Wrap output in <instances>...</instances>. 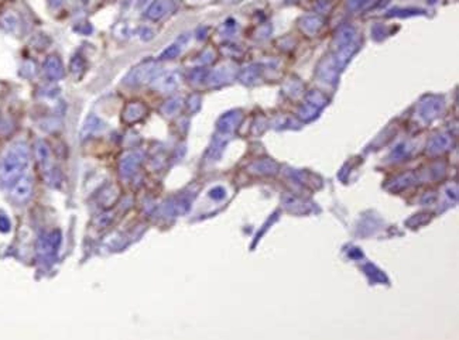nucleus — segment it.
<instances>
[{
	"label": "nucleus",
	"mask_w": 459,
	"mask_h": 340,
	"mask_svg": "<svg viewBox=\"0 0 459 340\" xmlns=\"http://www.w3.org/2000/svg\"><path fill=\"white\" fill-rule=\"evenodd\" d=\"M30 163L29 148L23 143H17L9 148L0 161V184L4 188L13 187L24 175Z\"/></svg>",
	"instance_id": "f257e3e1"
},
{
	"label": "nucleus",
	"mask_w": 459,
	"mask_h": 340,
	"mask_svg": "<svg viewBox=\"0 0 459 340\" xmlns=\"http://www.w3.org/2000/svg\"><path fill=\"white\" fill-rule=\"evenodd\" d=\"M10 221L6 215H0V232L1 233H7L10 230Z\"/></svg>",
	"instance_id": "6e6552de"
},
{
	"label": "nucleus",
	"mask_w": 459,
	"mask_h": 340,
	"mask_svg": "<svg viewBox=\"0 0 459 340\" xmlns=\"http://www.w3.org/2000/svg\"><path fill=\"white\" fill-rule=\"evenodd\" d=\"M33 192V179L23 175L12 188V198L16 202H26Z\"/></svg>",
	"instance_id": "f03ea898"
},
{
	"label": "nucleus",
	"mask_w": 459,
	"mask_h": 340,
	"mask_svg": "<svg viewBox=\"0 0 459 340\" xmlns=\"http://www.w3.org/2000/svg\"><path fill=\"white\" fill-rule=\"evenodd\" d=\"M134 163H136V160H134L133 155H127V157H124L123 160H122V163H120V170H122V172L124 174V175H127L129 172H132V170H133Z\"/></svg>",
	"instance_id": "423d86ee"
},
{
	"label": "nucleus",
	"mask_w": 459,
	"mask_h": 340,
	"mask_svg": "<svg viewBox=\"0 0 459 340\" xmlns=\"http://www.w3.org/2000/svg\"><path fill=\"white\" fill-rule=\"evenodd\" d=\"M163 15V3L161 1H156L151 4V7L148 9V17L151 18H157L159 16Z\"/></svg>",
	"instance_id": "0eeeda50"
},
{
	"label": "nucleus",
	"mask_w": 459,
	"mask_h": 340,
	"mask_svg": "<svg viewBox=\"0 0 459 340\" xmlns=\"http://www.w3.org/2000/svg\"><path fill=\"white\" fill-rule=\"evenodd\" d=\"M35 154H37V158H38V163L41 164L43 167H47L50 163V148L45 144L44 141H37L35 144Z\"/></svg>",
	"instance_id": "39448f33"
},
{
	"label": "nucleus",
	"mask_w": 459,
	"mask_h": 340,
	"mask_svg": "<svg viewBox=\"0 0 459 340\" xmlns=\"http://www.w3.org/2000/svg\"><path fill=\"white\" fill-rule=\"evenodd\" d=\"M105 129V123L101 120V119L98 118V116H95V115H90L87 120H85V123H84V126H82V130H81V137L82 138H87L88 136L93 133H98V132H101V130H104Z\"/></svg>",
	"instance_id": "20e7f679"
},
{
	"label": "nucleus",
	"mask_w": 459,
	"mask_h": 340,
	"mask_svg": "<svg viewBox=\"0 0 459 340\" xmlns=\"http://www.w3.org/2000/svg\"><path fill=\"white\" fill-rule=\"evenodd\" d=\"M44 69L47 76L53 81H57L59 78H62L64 75V68H62V62L58 57L55 55H51L48 57L44 64Z\"/></svg>",
	"instance_id": "7ed1b4c3"
}]
</instances>
